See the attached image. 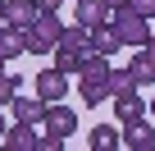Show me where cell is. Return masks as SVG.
Segmentation results:
<instances>
[{
    "mask_svg": "<svg viewBox=\"0 0 155 151\" xmlns=\"http://www.w3.org/2000/svg\"><path fill=\"white\" fill-rule=\"evenodd\" d=\"M91 50H96V55H110V60L123 50V37L114 32V23H101V28H91Z\"/></svg>",
    "mask_w": 155,
    "mask_h": 151,
    "instance_id": "obj_9",
    "label": "cell"
},
{
    "mask_svg": "<svg viewBox=\"0 0 155 151\" xmlns=\"http://www.w3.org/2000/svg\"><path fill=\"white\" fill-rule=\"evenodd\" d=\"M128 5H132L137 14H146V19H155V0H128Z\"/></svg>",
    "mask_w": 155,
    "mask_h": 151,
    "instance_id": "obj_20",
    "label": "cell"
},
{
    "mask_svg": "<svg viewBox=\"0 0 155 151\" xmlns=\"http://www.w3.org/2000/svg\"><path fill=\"white\" fill-rule=\"evenodd\" d=\"M23 37H28V55H55L59 37H64V23H59V14H41Z\"/></svg>",
    "mask_w": 155,
    "mask_h": 151,
    "instance_id": "obj_3",
    "label": "cell"
},
{
    "mask_svg": "<svg viewBox=\"0 0 155 151\" xmlns=\"http://www.w3.org/2000/svg\"><path fill=\"white\" fill-rule=\"evenodd\" d=\"M55 69H64V73H82V69H87V50H68V46H59V50H55Z\"/></svg>",
    "mask_w": 155,
    "mask_h": 151,
    "instance_id": "obj_17",
    "label": "cell"
},
{
    "mask_svg": "<svg viewBox=\"0 0 155 151\" xmlns=\"http://www.w3.org/2000/svg\"><path fill=\"white\" fill-rule=\"evenodd\" d=\"M0 28H5V0H0Z\"/></svg>",
    "mask_w": 155,
    "mask_h": 151,
    "instance_id": "obj_23",
    "label": "cell"
},
{
    "mask_svg": "<svg viewBox=\"0 0 155 151\" xmlns=\"http://www.w3.org/2000/svg\"><path fill=\"white\" fill-rule=\"evenodd\" d=\"M146 50H150V55H155V32H150V41H146Z\"/></svg>",
    "mask_w": 155,
    "mask_h": 151,
    "instance_id": "obj_22",
    "label": "cell"
},
{
    "mask_svg": "<svg viewBox=\"0 0 155 151\" xmlns=\"http://www.w3.org/2000/svg\"><path fill=\"white\" fill-rule=\"evenodd\" d=\"M32 87H37V96H46V101H59V96H68V73L64 69H41L37 78H32Z\"/></svg>",
    "mask_w": 155,
    "mask_h": 151,
    "instance_id": "obj_4",
    "label": "cell"
},
{
    "mask_svg": "<svg viewBox=\"0 0 155 151\" xmlns=\"http://www.w3.org/2000/svg\"><path fill=\"white\" fill-rule=\"evenodd\" d=\"M137 92V78H132V73L128 69H110V101L114 96H132Z\"/></svg>",
    "mask_w": 155,
    "mask_h": 151,
    "instance_id": "obj_18",
    "label": "cell"
},
{
    "mask_svg": "<svg viewBox=\"0 0 155 151\" xmlns=\"http://www.w3.org/2000/svg\"><path fill=\"white\" fill-rule=\"evenodd\" d=\"M123 146H132V151H155V124H128L123 128Z\"/></svg>",
    "mask_w": 155,
    "mask_h": 151,
    "instance_id": "obj_13",
    "label": "cell"
},
{
    "mask_svg": "<svg viewBox=\"0 0 155 151\" xmlns=\"http://www.w3.org/2000/svg\"><path fill=\"white\" fill-rule=\"evenodd\" d=\"M110 55H96V50H87V69L78 73V96H82L87 105H101L105 96H110Z\"/></svg>",
    "mask_w": 155,
    "mask_h": 151,
    "instance_id": "obj_1",
    "label": "cell"
},
{
    "mask_svg": "<svg viewBox=\"0 0 155 151\" xmlns=\"http://www.w3.org/2000/svg\"><path fill=\"white\" fill-rule=\"evenodd\" d=\"M23 50H28V37L18 28H0V55H5V60H18Z\"/></svg>",
    "mask_w": 155,
    "mask_h": 151,
    "instance_id": "obj_16",
    "label": "cell"
},
{
    "mask_svg": "<svg viewBox=\"0 0 155 151\" xmlns=\"http://www.w3.org/2000/svg\"><path fill=\"white\" fill-rule=\"evenodd\" d=\"M128 73H132V78H137V87H155V55L141 46L132 60H128Z\"/></svg>",
    "mask_w": 155,
    "mask_h": 151,
    "instance_id": "obj_11",
    "label": "cell"
},
{
    "mask_svg": "<svg viewBox=\"0 0 155 151\" xmlns=\"http://www.w3.org/2000/svg\"><path fill=\"white\" fill-rule=\"evenodd\" d=\"M73 5H78V0H73Z\"/></svg>",
    "mask_w": 155,
    "mask_h": 151,
    "instance_id": "obj_28",
    "label": "cell"
},
{
    "mask_svg": "<svg viewBox=\"0 0 155 151\" xmlns=\"http://www.w3.org/2000/svg\"><path fill=\"white\" fill-rule=\"evenodd\" d=\"M150 115H155V101H150Z\"/></svg>",
    "mask_w": 155,
    "mask_h": 151,
    "instance_id": "obj_27",
    "label": "cell"
},
{
    "mask_svg": "<svg viewBox=\"0 0 155 151\" xmlns=\"http://www.w3.org/2000/svg\"><path fill=\"white\" fill-rule=\"evenodd\" d=\"M87 146H91V151H114V146H123V133H119L114 124H96V128L87 133Z\"/></svg>",
    "mask_w": 155,
    "mask_h": 151,
    "instance_id": "obj_14",
    "label": "cell"
},
{
    "mask_svg": "<svg viewBox=\"0 0 155 151\" xmlns=\"http://www.w3.org/2000/svg\"><path fill=\"white\" fill-rule=\"evenodd\" d=\"M41 128H50V133L68 137V133H78V110H73V105H64V101H50V110H46V124H41Z\"/></svg>",
    "mask_w": 155,
    "mask_h": 151,
    "instance_id": "obj_6",
    "label": "cell"
},
{
    "mask_svg": "<svg viewBox=\"0 0 155 151\" xmlns=\"http://www.w3.org/2000/svg\"><path fill=\"white\" fill-rule=\"evenodd\" d=\"M37 124H28V119H18L14 128H5V137H0V146L5 151H28V146H37Z\"/></svg>",
    "mask_w": 155,
    "mask_h": 151,
    "instance_id": "obj_7",
    "label": "cell"
},
{
    "mask_svg": "<svg viewBox=\"0 0 155 151\" xmlns=\"http://www.w3.org/2000/svg\"><path fill=\"white\" fill-rule=\"evenodd\" d=\"M59 46H68V50H91V28L87 23H64V37H59Z\"/></svg>",
    "mask_w": 155,
    "mask_h": 151,
    "instance_id": "obj_15",
    "label": "cell"
},
{
    "mask_svg": "<svg viewBox=\"0 0 155 151\" xmlns=\"http://www.w3.org/2000/svg\"><path fill=\"white\" fill-rule=\"evenodd\" d=\"M14 96H18V73H0V105H14Z\"/></svg>",
    "mask_w": 155,
    "mask_h": 151,
    "instance_id": "obj_19",
    "label": "cell"
},
{
    "mask_svg": "<svg viewBox=\"0 0 155 151\" xmlns=\"http://www.w3.org/2000/svg\"><path fill=\"white\" fill-rule=\"evenodd\" d=\"M0 73H5V55H0Z\"/></svg>",
    "mask_w": 155,
    "mask_h": 151,
    "instance_id": "obj_26",
    "label": "cell"
},
{
    "mask_svg": "<svg viewBox=\"0 0 155 151\" xmlns=\"http://www.w3.org/2000/svg\"><path fill=\"white\" fill-rule=\"evenodd\" d=\"M110 23H114V32L123 37V46H132V50H141V46L150 41V19H146V14H137L132 5H119Z\"/></svg>",
    "mask_w": 155,
    "mask_h": 151,
    "instance_id": "obj_2",
    "label": "cell"
},
{
    "mask_svg": "<svg viewBox=\"0 0 155 151\" xmlns=\"http://www.w3.org/2000/svg\"><path fill=\"white\" fill-rule=\"evenodd\" d=\"M59 5H64V0H37V9H41V14H59Z\"/></svg>",
    "mask_w": 155,
    "mask_h": 151,
    "instance_id": "obj_21",
    "label": "cell"
},
{
    "mask_svg": "<svg viewBox=\"0 0 155 151\" xmlns=\"http://www.w3.org/2000/svg\"><path fill=\"white\" fill-rule=\"evenodd\" d=\"M114 19V5L110 0H78V23H87V28H101Z\"/></svg>",
    "mask_w": 155,
    "mask_h": 151,
    "instance_id": "obj_8",
    "label": "cell"
},
{
    "mask_svg": "<svg viewBox=\"0 0 155 151\" xmlns=\"http://www.w3.org/2000/svg\"><path fill=\"white\" fill-rule=\"evenodd\" d=\"M5 128H9V124H5V115H0V137H5Z\"/></svg>",
    "mask_w": 155,
    "mask_h": 151,
    "instance_id": "obj_24",
    "label": "cell"
},
{
    "mask_svg": "<svg viewBox=\"0 0 155 151\" xmlns=\"http://www.w3.org/2000/svg\"><path fill=\"white\" fill-rule=\"evenodd\" d=\"M114 115H119V124L128 128V124H141L146 119V101L132 92V96H114Z\"/></svg>",
    "mask_w": 155,
    "mask_h": 151,
    "instance_id": "obj_12",
    "label": "cell"
},
{
    "mask_svg": "<svg viewBox=\"0 0 155 151\" xmlns=\"http://www.w3.org/2000/svg\"><path fill=\"white\" fill-rule=\"evenodd\" d=\"M46 110H50V101H46V96H14V119L46 124Z\"/></svg>",
    "mask_w": 155,
    "mask_h": 151,
    "instance_id": "obj_10",
    "label": "cell"
},
{
    "mask_svg": "<svg viewBox=\"0 0 155 151\" xmlns=\"http://www.w3.org/2000/svg\"><path fill=\"white\" fill-rule=\"evenodd\" d=\"M37 19H41L37 0H5V28H18V32H28Z\"/></svg>",
    "mask_w": 155,
    "mask_h": 151,
    "instance_id": "obj_5",
    "label": "cell"
},
{
    "mask_svg": "<svg viewBox=\"0 0 155 151\" xmlns=\"http://www.w3.org/2000/svg\"><path fill=\"white\" fill-rule=\"evenodd\" d=\"M110 5H114V9H119V5H128V0H110Z\"/></svg>",
    "mask_w": 155,
    "mask_h": 151,
    "instance_id": "obj_25",
    "label": "cell"
}]
</instances>
